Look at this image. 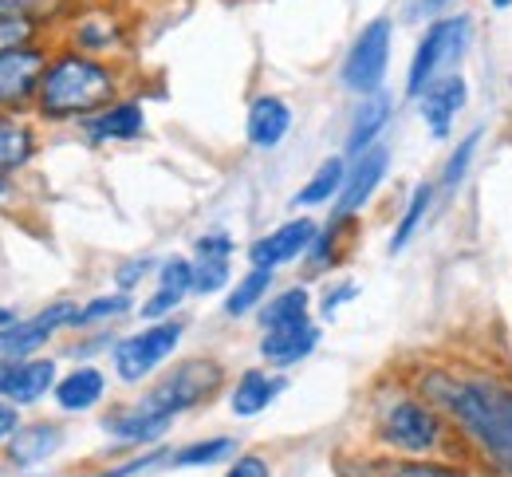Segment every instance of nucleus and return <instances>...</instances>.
I'll list each match as a JSON object with an SVG mask.
<instances>
[{"mask_svg": "<svg viewBox=\"0 0 512 477\" xmlns=\"http://www.w3.org/2000/svg\"><path fill=\"white\" fill-rule=\"evenodd\" d=\"M449 418L497 477H512V383L489 371L422 367L410 383Z\"/></svg>", "mask_w": 512, "mask_h": 477, "instance_id": "f257e3e1", "label": "nucleus"}, {"mask_svg": "<svg viewBox=\"0 0 512 477\" xmlns=\"http://www.w3.org/2000/svg\"><path fill=\"white\" fill-rule=\"evenodd\" d=\"M115 99H123V71L107 64L103 56L64 44L52 48L32 111L44 123H83Z\"/></svg>", "mask_w": 512, "mask_h": 477, "instance_id": "f03ea898", "label": "nucleus"}, {"mask_svg": "<svg viewBox=\"0 0 512 477\" xmlns=\"http://www.w3.org/2000/svg\"><path fill=\"white\" fill-rule=\"evenodd\" d=\"M371 430L398 458H430L446 446L449 418L414 387H386L371 410Z\"/></svg>", "mask_w": 512, "mask_h": 477, "instance_id": "7ed1b4c3", "label": "nucleus"}, {"mask_svg": "<svg viewBox=\"0 0 512 477\" xmlns=\"http://www.w3.org/2000/svg\"><path fill=\"white\" fill-rule=\"evenodd\" d=\"M473 44V16L469 12H446L438 20L426 24V32L414 44L410 68H406V95L418 99L434 79H442L449 71H457V64L465 60Z\"/></svg>", "mask_w": 512, "mask_h": 477, "instance_id": "20e7f679", "label": "nucleus"}, {"mask_svg": "<svg viewBox=\"0 0 512 477\" xmlns=\"http://www.w3.org/2000/svg\"><path fill=\"white\" fill-rule=\"evenodd\" d=\"M221 387H225V367H221V359H213V355H190V359L174 363V367L142 395V403L154 410H166V414L178 418V414H186V410L213 403Z\"/></svg>", "mask_w": 512, "mask_h": 477, "instance_id": "39448f33", "label": "nucleus"}, {"mask_svg": "<svg viewBox=\"0 0 512 477\" xmlns=\"http://www.w3.org/2000/svg\"><path fill=\"white\" fill-rule=\"evenodd\" d=\"M186 336V324L182 320H150L146 328L130 332L123 340L111 343V367H115V379L138 387L146 383L158 367L170 363V355L178 351V343Z\"/></svg>", "mask_w": 512, "mask_h": 477, "instance_id": "423d86ee", "label": "nucleus"}, {"mask_svg": "<svg viewBox=\"0 0 512 477\" xmlns=\"http://www.w3.org/2000/svg\"><path fill=\"white\" fill-rule=\"evenodd\" d=\"M390 52H394V20L375 16L359 28V36L351 40L343 64H339V83L351 95H371L379 91L390 75Z\"/></svg>", "mask_w": 512, "mask_h": 477, "instance_id": "0eeeda50", "label": "nucleus"}, {"mask_svg": "<svg viewBox=\"0 0 512 477\" xmlns=\"http://www.w3.org/2000/svg\"><path fill=\"white\" fill-rule=\"evenodd\" d=\"M48 60H52V48L44 40L0 52V111L24 115L36 107V91H40Z\"/></svg>", "mask_w": 512, "mask_h": 477, "instance_id": "6e6552de", "label": "nucleus"}, {"mask_svg": "<svg viewBox=\"0 0 512 477\" xmlns=\"http://www.w3.org/2000/svg\"><path fill=\"white\" fill-rule=\"evenodd\" d=\"M75 312H79V304L56 300V304L40 308L36 316H24V320H16L12 328H0V367H4V363H20V359L40 355V351L56 340L64 328H71Z\"/></svg>", "mask_w": 512, "mask_h": 477, "instance_id": "1a4fd4ad", "label": "nucleus"}, {"mask_svg": "<svg viewBox=\"0 0 512 477\" xmlns=\"http://www.w3.org/2000/svg\"><path fill=\"white\" fill-rule=\"evenodd\" d=\"M316 237H320V221L292 217V221L276 225L272 233L256 237L253 245H249V265L253 269H272V273L284 269V265H296V261L308 257V249H312Z\"/></svg>", "mask_w": 512, "mask_h": 477, "instance_id": "9d476101", "label": "nucleus"}, {"mask_svg": "<svg viewBox=\"0 0 512 477\" xmlns=\"http://www.w3.org/2000/svg\"><path fill=\"white\" fill-rule=\"evenodd\" d=\"M386 174H390V146L386 142H375L363 154H355L347 162V182L335 198V217H355L359 209H367V202L386 182Z\"/></svg>", "mask_w": 512, "mask_h": 477, "instance_id": "9b49d317", "label": "nucleus"}, {"mask_svg": "<svg viewBox=\"0 0 512 477\" xmlns=\"http://www.w3.org/2000/svg\"><path fill=\"white\" fill-rule=\"evenodd\" d=\"M56 383H60V367L52 355H32V359L0 367V399L12 407L44 403L56 391Z\"/></svg>", "mask_w": 512, "mask_h": 477, "instance_id": "f8f14e48", "label": "nucleus"}, {"mask_svg": "<svg viewBox=\"0 0 512 477\" xmlns=\"http://www.w3.org/2000/svg\"><path fill=\"white\" fill-rule=\"evenodd\" d=\"M414 103H418V111H422V123H426L430 138L446 142V138L453 135L457 115H461L465 103H469V83H465L461 71H449L442 79H434Z\"/></svg>", "mask_w": 512, "mask_h": 477, "instance_id": "ddd939ff", "label": "nucleus"}, {"mask_svg": "<svg viewBox=\"0 0 512 477\" xmlns=\"http://www.w3.org/2000/svg\"><path fill=\"white\" fill-rule=\"evenodd\" d=\"M233 237L225 229H213V233H201L197 245H193V296H213V292H225L233 284Z\"/></svg>", "mask_w": 512, "mask_h": 477, "instance_id": "4468645a", "label": "nucleus"}, {"mask_svg": "<svg viewBox=\"0 0 512 477\" xmlns=\"http://www.w3.org/2000/svg\"><path fill=\"white\" fill-rule=\"evenodd\" d=\"M174 422H178L174 414L146 407L142 399L134 407H119L115 414H103V430L123 446H154V442H162L170 434Z\"/></svg>", "mask_w": 512, "mask_h": 477, "instance_id": "2eb2a0df", "label": "nucleus"}, {"mask_svg": "<svg viewBox=\"0 0 512 477\" xmlns=\"http://www.w3.org/2000/svg\"><path fill=\"white\" fill-rule=\"evenodd\" d=\"M83 138L95 146H111V142H134L146 135V111L138 99H115L103 111H95L91 119L79 123Z\"/></svg>", "mask_w": 512, "mask_h": 477, "instance_id": "dca6fc26", "label": "nucleus"}, {"mask_svg": "<svg viewBox=\"0 0 512 477\" xmlns=\"http://www.w3.org/2000/svg\"><path fill=\"white\" fill-rule=\"evenodd\" d=\"M390 119H394V95L386 87L371 91V95H359V103L351 111V123H347V138H343L347 158H355L367 146H375L386 127H390Z\"/></svg>", "mask_w": 512, "mask_h": 477, "instance_id": "f3484780", "label": "nucleus"}, {"mask_svg": "<svg viewBox=\"0 0 512 477\" xmlns=\"http://www.w3.org/2000/svg\"><path fill=\"white\" fill-rule=\"evenodd\" d=\"M292 123H296V115H292L288 99L256 95L253 103H249V115H245V138L256 150H276L284 138L292 135Z\"/></svg>", "mask_w": 512, "mask_h": 477, "instance_id": "a211bd4d", "label": "nucleus"}, {"mask_svg": "<svg viewBox=\"0 0 512 477\" xmlns=\"http://www.w3.org/2000/svg\"><path fill=\"white\" fill-rule=\"evenodd\" d=\"M60 446H64V426H60V422H52V418H40V422H20V426H16V434L8 438L4 454H8V462H12V466L28 470V466L48 462Z\"/></svg>", "mask_w": 512, "mask_h": 477, "instance_id": "6ab92c4d", "label": "nucleus"}, {"mask_svg": "<svg viewBox=\"0 0 512 477\" xmlns=\"http://www.w3.org/2000/svg\"><path fill=\"white\" fill-rule=\"evenodd\" d=\"M316 347H320V328H316L312 320H308V324H292V328L260 332V359H264L272 371H284V367L304 363Z\"/></svg>", "mask_w": 512, "mask_h": 477, "instance_id": "aec40b11", "label": "nucleus"}, {"mask_svg": "<svg viewBox=\"0 0 512 477\" xmlns=\"http://www.w3.org/2000/svg\"><path fill=\"white\" fill-rule=\"evenodd\" d=\"M284 387H288V379H284L280 371L249 367V371H241V379H237L233 391H229V410H233L237 418H256V414H264V410L284 395Z\"/></svg>", "mask_w": 512, "mask_h": 477, "instance_id": "412c9836", "label": "nucleus"}, {"mask_svg": "<svg viewBox=\"0 0 512 477\" xmlns=\"http://www.w3.org/2000/svg\"><path fill=\"white\" fill-rule=\"evenodd\" d=\"M40 154V131L16 111H0V178L20 174Z\"/></svg>", "mask_w": 512, "mask_h": 477, "instance_id": "4be33fe9", "label": "nucleus"}, {"mask_svg": "<svg viewBox=\"0 0 512 477\" xmlns=\"http://www.w3.org/2000/svg\"><path fill=\"white\" fill-rule=\"evenodd\" d=\"M52 399L64 414H87V410H95L107 399V375L99 367H91V363H79L67 375H60Z\"/></svg>", "mask_w": 512, "mask_h": 477, "instance_id": "5701e85b", "label": "nucleus"}, {"mask_svg": "<svg viewBox=\"0 0 512 477\" xmlns=\"http://www.w3.org/2000/svg\"><path fill=\"white\" fill-rule=\"evenodd\" d=\"M339 477H469L430 458H355L343 462Z\"/></svg>", "mask_w": 512, "mask_h": 477, "instance_id": "b1692460", "label": "nucleus"}, {"mask_svg": "<svg viewBox=\"0 0 512 477\" xmlns=\"http://www.w3.org/2000/svg\"><path fill=\"white\" fill-rule=\"evenodd\" d=\"M67 44L79 48V52H91V56H103L107 60L123 44V24L111 12H83L79 20H71Z\"/></svg>", "mask_w": 512, "mask_h": 477, "instance_id": "393cba45", "label": "nucleus"}, {"mask_svg": "<svg viewBox=\"0 0 512 477\" xmlns=\"http://www.w3.org/2000/svg\"><path fill=\"white\" fill-rule=\"evenodd\" d=\"M312 320V292L304 284H292L284 292H272L260 312H256V324L260 332H272V328H292V324H308Z\"/></svg>", "mask_w": 512, "mask_h": 477, "instance_id": "a878e982", "label": "nucleus"}, {"mask_svg": "<svg viewBox=\"0 0 512 477\" xmlns=\"http://www.w3.org/2000/svg\"><path fill=\"white\" fill-rule=\"evenodd\" d=\"M343 182H347V158L343 154H331V158H323L320 166H316V174L296 190L292 205L296 209H316V205L335 202L339 190H343Z\"/></svg>", "mask_w": 512, "mask_h": 477, "instance_id": "bb28decb", "label": "nucleus"}, {"mask_svg": "<svg viewBox=\"0 0 512 477\" xmlns=\"http://www.w3.org/2000/svg\"><path fill=\"white\" fill-rule=\"evenodd\" d=\"M438 182H422V186H414V194H410V202L402 209V217H398V225H394V233H390V253H402L418 233H422V225L430 221V213H434V202H438Z\"/></svg>", "mask_w": 512, "mask_h": 477, "instance_id": "cd10ccee", "label": "nucleus"}, {"mask_svg": "<svg viewBox=\"0 0 512 477\" xmlns=\"http://www.w3.org/2000/svg\"><path fill=\"white\" fill-rule=\"evenodd\" d=\"M134 312V300H130V292H107V296H91L87 304H79V312H75V320H71V332H103L107 324H115V320H123Z\"/></svg>", "mask_w": 512, "mask_h": 477, "instance_id": "c85d7f7f", "label": "nucleus"}, {"mask_svg": "<svg viewBox=\"0 0 512 477\" xmlns=\"http://www.w3.org/2000/svg\"><path fill=\"white\" fill-rule=\"evenodd\" d=\"M272 284H276V273H272V269H249V273L229 288V296H225V316H229V320H241V316H249V312H260V304L272 296Z\"/></svg>", "mask_w": 512, "mask_h": 477, "instance_id": "c756f323", "label": "nucleus"}, {"mask_svg": "<svg viewBox=\"0 0 512 477\" xmlns=\"http://www.w3.org/2000/svg\"><path fill=\"white\" fill-rule=\"evenodd\" d=\"M233 458H237V438L217 434V438L186 442L182 450L170 454L166 466H174V470H201V466H221V462H233Z\"/></svg>", "mask_w": 512, "mask_h": 477, "instance_id": "7c9ffc66", "label": "nucleus"}, {"mask_svg": "<svg viewBox=\"0 0 512 477\" xmlns=\"http://www.w3.org/2000/svg\"><path fill=\"white\" fill-rule=\"evenodd\" d=\"M355 229V217H331L327 225H320V237L312 241V249H308V269L312 273H327L339 257H343V237Z\"/></svg>", "mask_w": 512, "mask_h": 477, "instance_id": "2f4dec72", "label": "nucleus"}, {"mask_svg": "<svg viewBox=\"0 0 512 477\" xmlns=\"http://www.w3.org/2000/svg\"><path fill=\"white\" fill-rule=\"evenodd\" d=\"M477 146H481V131L465 135L453 146V154H449L442 174H438V190H442V194H457V190H461V182H465V174H469V166H473V158H477Z\"/></svg>", "mask_w": 512, "mask_h": 477, "instance_id": "473e14b6", "label": "nucleus"}, {"mask_svg": "<svg viewBox=\"0 0 512 477\" xmlns=\"http://www.w3.org/2000/svg\"><path fill=\"white\" fill-rule=\"evenodd\" d=\"M44 40V24L32 20V16H0V52H12V48H24V44H36Z\"/></svg>", "mask_w": 512, "mask_h": 477, "instance_id": "72a5a7b5", "label": "nucleus"}, {"mask_svg": "<svg viewBox=\"0 0 512 477\" xmlns=\"http://www.w3.org/2000/svg\"><path fill=\"white\" fill-rule=\"evenodd\" d=\"M150 273H158V261H154V257H130V261H123V265L115 269V288H119V292H134Z\"/></svg>", "mask_w": 512, "mask_h": 477, "instance_id": "f704fd0d", "label": "nucleus"}, {"mask_svg": "<svg viewBox=\"0 0 512 477\" xmlns=\"http://www.w3.org/2000/svg\"><path fill=\"white\" fill-rule=\"evenodd\" d=\"M166 462H170V450H146V454L130 458V462H123V466L99 470V474H91V477H134V474H146V470H154V466H166Z\"/></svg>", "mask_w": 512, "mask_h": 477, "instance_id": "c9c22d12", "label": "nucleus"}, {"mask_svg": "<svg viewBox=\"0 0 512 477\" xmlns=\"http://www.w3.org/2000/svg\"><path fill=\"white\" fill-rule=\"evenodd\" d=\"M453 4H457V0H406V20H414V24H430V20H438V16L453 12Z\"/></svg>", "mask_w": 512, "mask_h": 477, "instance_id": "e433bc0d", "label": "nucleus"}, {"mask_svg": "<svg viewBox=\"0 0 512 477\" xmlns=\"http://www.w3.org/2000/svg\"><path fill=\"white\" fill-rule=\"evenodd\" d=\"M225 477H272V466H268L260 454H237V458L229 462Z\"/></svg>", "mask_w": 512, "mask_h": 477, "instance_id": "4c0bfd02", "label": "nucleus"}, {"mask_svg": "<svg viewBox=\"0 0 512 477\" xmlns=\"http://www.w3.org/2000/svg\"><path fill=\"white\" fill-rule=\"evenodd\" d=\"M355 296H359V284H351V280H343V284H339V288H331V292H323V316H327V320H331V316H335V312H339V308H343V304H347V300H355Z\"/></svg>", "mask_w": 512, "mask_h": 477, "instance_id": "58836bf2", "label": "nucleus"}, {"mask_svg": "<svg viewBox=\"0 0 512 477\" xmlns=\"http://www.w3.org/2000/svg\"><path fill=\"white\" fill-rule=\"evenodd\" d=\"M16 426H20V410L0 399V446H8V438L16 434Z\"/></svg>", "mask_w": 512, "mask_h": 477, "instance_id": "ea45409f", "label": "nucleus"}, {"mask_svg": "<svg viewBox=\"0 0 512 477\" xmlns=\"http://www.w3.org/2000/svg\"><path fill=\"white\" fill-rule=\"evenodd\" d=\"M20 316H16V308H0V328H12Z\"/></svg>", "mask_w": 512, "mask_h": 477, "instance_id": "a19ab883", "label": "nucleus"}, {"mask_svg": "<svg viewBox=\"0 0 512 477\" xmlns=\"http://www.w3.org/2000/svg\"><path fill=\"white\" fill-rule=\"evenodd\" d=\"M489 4H493L497 12H505V8H512V0H489Z\"/></svg>", "mask_w": 512, "mask_h": 477, "instance_id": "79ce46f5", "label": "nucleus"}]
</instances>
